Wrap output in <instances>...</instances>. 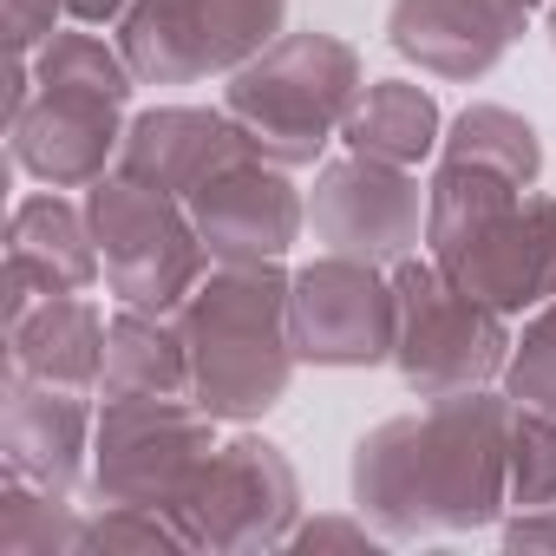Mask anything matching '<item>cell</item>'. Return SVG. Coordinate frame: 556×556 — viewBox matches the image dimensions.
<instances>
[{
  "mask_svg": "<svg viewBox=\"0 0 556 556\" xmlns=\"http://www.w3.org/2000/svg\"><path fill=\"white\" fill-rule=\"evenodd\" d=\"M138 73L99 34H53L27 60V105L8 118L14 164L47 190H92L125 151V99Z\"/></svg>",
  "mask_w": 556,
  "mask_h": 556,
  "instance_id": "3957f363",
  "label": "cell"
},
{
  "mask_svg": "<svg viewBox=\"0 0 556 556\" xmlns=\"http://www.w3.org/2000/svg\"><path fill=\"white\" fill-rule=\"evenodd\" d=\"M439 157H471V164H491V170H510L517 184H536L543 177V144L530 131V118L504 112V105H471L452 118V131L439 138Z\"/></svg>",
  "mask_w": 556,
  "mask_h": 556,
  "instance_id": "44dd1931",
  "label": "cell"
},
{
  "mask_svg": "<svg viewBox=\"0 0 556 556\" xmlns=\"http://www.w3.org/2000/svg\"><path fill=\"white\" fill-rule=\"evenodd\" d=\"M504 387H510V400H517V406L556 413V302H543V308H536V321L523 328V341H510Z\"/></svg>",
  "mask_w": 556,
  "mask_h": 556,
  "instance_id": "cb8c5ba5",
  "label": "cell"
},
{
  "mask_svg": "<svg viewBox=\"0 0 556 556\" xmlns=\"http://www.w3.org/2000/svg\"><path fill=\"white\" fill-rule=\"evenodd\" d=\"M289 289L282 262H223L177 308L184 354H190V400L216 419H255L295 380V334H289Z\"/></svg>",
  "mask_w": 556,
  "mask_h": 556,
  "instance_id": "7a4b0ae2",
  "label": "cell"
},
{
  "mask_svg": "<svg viewBox=\"0 0 556 556\" xmlns=\"http://www.w3.org/2000/svg\"><path fill=\"white\" fill-rule=\"evenodd\" d=\"M86 216H92L105 289L118 295V308L177 315L190 302V289L210 275L197 216L170 190H151L138 177H99L86 190Z\"/></svg>",
  "mask_w": 556,
  "mask_h": 556,
  "instance_id": "5b68a950",
  "label": "cell"
},
{
  "mask_svg": "<svg viewBox=\"0 0 556 556\" xmlns=\"http://www.w3.org/2000/svg\"><path fill=\"white\" fill-rule=\"evenodd\" d=\"M105 400H190V354L177 315L151 308H118L105 328Z\"/></svg>",
  "mask_w": 556,
  "mask_h": 556,
  "instance_id": "d6986e66",
  "label": "cell"
},
{
  "mask_svg": "<svg viewBox=\"0 0 556 556\" xmlns=\"http://www.w3.org/2000/svg\"><path fill=\"white\" fill-rule=\"evenodd\" d=\"M549 40H556V0H549Z\"/></svg>",
  "mask_w": 556,
  "mask_h": 556,
  "instance_id": "83f0119b",
  "label": "cell"
},
{
  "mask_svg": "<svg viewBox=\"0 0 556 556\" xmlns=\"http://www.w3.org/2000/svg\"><path fill=\"white\" fill-rule=\"evenodd\" d=\"M348 151L361 157H380V164H426L445 138V118H439V99L413 79H380L361 92L354 118H348Z\"/></svg>",
  "mask_w": 556,
  "mask_h": 556,
  "instance_id": "ffe728a7",
  "label": "cell"
},
{
  "mask_svg": "<svg viewBox=\"0 0 556 556\" xmlns=\"http://www.w3.org/2000/svg\"><path fill=\"white\" fill-rule=\"evenodd\" d=\"M99 275H105L99 236H92V216L79 203H66L60 190L14 203V223H8V321H21L27 308H40L53 295L92 289Z\"/></svg>",
  "mask_w": 556,
  "mask_h": 556,
  "instance_id": "5bb4252c",
  "label": "cell"
},
{
  "mask_svg": "<svg viewBox=\"0 0 556 556\" xmlns=\"http://www.w3.org/2000/svg\"><path fill=\"white\" fill-rule=\"evenodd\" d=\"M197 549H255L295 536V465L268 439H229L177 504Z\"/></svg>",
  "mask_w": 556,
  "mask_h": 556,
  "instance_id": "30bf717a",
  "label": "cell"
},
{
  "mask_svg": "<svg viewBox=\"0 0 556 556\" xmlns=\"http://www.w3.org/2000/svg\"><path fill=\"white\" fill-rule=\"evenodd\" d=\"M249 157V138L236 131L229 112H203V105H157L138 112L125 125V151H118V177H138L151 190L190 197L203 190L223 164Z\"/></svg>",
  "mask_w": 556,
  "mask_h": 556,
  "instance_id": "e0dca14e",
  "label": "cell"
},
{
  "mask_svg": "<svg viewBox=\"0 0 556 556\" xmlns=\"http://www.w3.org/2000/svg\"><path fill=\"white\" fill-rule=\"evenodd\" d=\"M105 315L99 302L79 295H53L40 308H27L21 321H8V374L21 380H47V387H79L99 393L105 374Z\"/></svg>",
  "mask_w": 556,
  "mask_h": 556,
  "instance_id": "ac0fdd59",
  "label": "cell"
},
{
  "mask_svg": "<svg viewBox=\"0 0 556 556\" xmlns=\"http://www.w3.org/2000/svg\"><path fill=\"white\" fill-rule=\"evenodd\" d=\"M523 0H393L387 40L432 79H484L523 34Z\"/></svg>",
  "mask_w": 556,
  "mask_h": 556,
  "instance_id": "9a60e30c",
  "label": "cell"
},
{
  "mask_svg": "<svg viewBox=\"0 0 556 556\" xmlns=\"http://www.w3.org/2000/svg\"><path fill=\"white\" fill-rule=\"evenodd\" d=\"M86 523L66 517L60 491H40L27 478H8V510H0V549L8 556H34V549H79Z\"/></svg>",
  "mask_w": 556,
  "mask_h": 556,
  "instance_id": "7402d4cb",
  "label": "cell"
},
{
  "mask_svg": "<svg viewBox=\"0 0 556 556\" xmlns=\"http://www.w3.org/2000/svg\"><path fill=\"white\" fill-rule=\"evenodd\" d=\"M184 203L197 216V236H203L210 262H282L289 242L308 223V203L295 197V184L282 177V164H268L255 151L236 157V164H223Z\"/></svg>",
  "mask_w": 556,
  "mask_h": 556,
  "instance_id": "4fadbf2b",
  "label": "cell"
},
{
  "mask_svg": "<svg viewBox=\"0 0 556 556\" xmlns=\"http://www.w3.org/2000/svg\"><path fill=\"white\" fill-rule=\"evenodd\" d=\"M216 413L197 400H105L92 432V491L105 504L177 510L216 452Z\"/></svg>",
  "mask_w": 556,
  "mask_h": 556,
  "instance_id": "ba28073f",
  "label": "cell"
},
{
  "mask_svg": "<svg viewBox=\"0 0 556 556\" xmlns=\"http://www.w3.org/2000/svg\"><path fill=\"white\" fill-rule=\"evenodd\" d=\"M367 523V517H361ZM361 523H302L289 543H367V530Z\"/></svg>",
  "mask_w": 556,
  "mask_h": 556,
  "instance_id": "4316f807",
  "label": "cell"
},
{
  "mask_svg": "<svg viewBox=\"0 0 556 556\" xmlns=\"http://www.w3.org/2000/svg\"><path fill=\"white\" fill-rule=\"evenodd\" d=\"M426 255L471 302L497 308L504 321L523 315V308H543L556 295V197L523 190L517 203H504L497 216L471 223L465 236H452Z\"/></svg>",
  "mask_w": 556,
  "mask_h": 556,
  "instance_id": "7c38bea8",
  "label": "cell"
},
{
  "mask_svg": "<svg viewBox=\"0 0 556 556\" xmlns=\"http://www.w3.org/2000/svg\"><path fill=\"white\" fill-rule=\"evenodd\" d=\"M510 504V393H445L354 452V510L387 536L471 530Z\"/></svg>",
  "mask_w": 556,
  "mask_h": 556,
  "instance_id": "6da1fadb",
  "label": "cell"
},
{
  "mask_svg": "<svg viewBox=\"0 0 556 556\" xmlns=\"http://www.w3.org/2000/svg\"><path fill=\"white\" fill-rule=\"evenodd\" d=\"M92 432H99V413L86 406L79 387H47V380L8 374V426H0L8 478H27L40 491L73 497L79 471L92 458Z\"/></svg>",
  "mask_w": 556,
  "mask_h": 556,
  "instance_id": "2e32d148",
  "label": "cell"
},
{
  "mask_svg": "<svg viewBox=\"0 0 556 556\" xmlns=\"http://www.w3.org/2000/svg\"><path fill=\"white\" fill-rule=\"evenodd\" d=\"M308 223L334 255L400 268L426 242V190L406 164H380V157L348 151L315 177Z\"/></svg>",
  "mask_w": 556,
  "mask_h": 556,
  "instance_id": "8fae6325",
  "label": "cell"
},
{
  "mask_svg": "<svg viewBox=\"0 0 556 556\" xmlns=\"http://www.w3.org/2000/svg\"><path fill=\"white\" fill-rule=\"evenodd\" d=\"M504 543H556V504H536V510H523V517L504 530Z\"/></svg>",
  "mask_w": 556,
  "mask_h": 556,
  "instance_id": "484cf974",
  "label": "cell"
},
{
  "mask_svg": "<svg viewBox=\"0 0 556 556\" xmlns=\"http://www.w3.org/2000/svg\"><path fill=\"white\" fill-rule=\"evenodd\" d=\"M400 289V374L419 400H445V393H478L484 380L504 374L510 361V328L497 308L471 302L432 255H406L393 268Z\"/></svg>",
  "mask_w": 556,
  "mask_h": 556,
  "instance_id": "8992f818",
  "label": "cell"
},
{
  "mask_svg": "<svg viewBox=\"0 0 556 556\" xmlns=\"http://www.w3.org/2000/svg\"><path fill=\"white\" fill-rule=\"evenodd\" d=\"M60 21H73L66 0H8V53L14 60H34L60 34Z\"/></svg>",
  "mask_w": 556,
  "mask_h": 556,
  "instance_id": "d4e9b609",
  "label": "cell"
},
{
  "mask_svg": "<svg viewBox=\"0 0 556 556\" xmlns=\"http://www.w3.org/2000/svg\"><path fill=\"white\" fill-rule=\"evenodd\" d=\"M361 53L334 34H282L223 86V112L268 164H315L361 105Z\"/></svg>",
  "mask_w": 556,
  "mask_h": 556,
  "instance_id": "277c9868",
  "label": "cell"
},
{
  "mask_svg": "<svg viewBox=\"0 0 556 556\" xmlns=\"http://www.w3.org/2000/svg\"><path fill=\"white\" fill-rule=\"evenodd\" d=\"M510 504H556V413L510 400Z\"/></svg>",
  "mask_w": 556,
  "mask_h": 556,
  "instance_id": "603a6c76",
  "label": "cell"
},
{
  "mask_svg": "<svg viewBox=\"0 0 556 556\" xmlns=\"http://www.w3.org/2000/svg\"><path fill=\"white\" fill-rule=\"evenodd\" d=\"M289 0H131L118 21V53L144 86H190L210 73H242L282 40Z\"/></svg>",
  "mask_w": 556,
  "mask_h": 556,
  "instance_id": "52a82bcc",
  "label": "cell"
},
{
  "mask_svg": "<svg viewBox=\"0 0 556 556\" xmlns=\"http://www.w3.org/2000/svg\"><path fill=\"white\" fill-rule=\"evenodd\" d=\"M289 334L295 354L315 367H380L400 348V289L380 262L321 255L289 289Z\"/></svg>",
  "mask_w": 556,
  "mask_h": 556,
  "instance_id": "9c48e42d",
  "label": "cell"
}]
</instances>
